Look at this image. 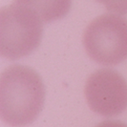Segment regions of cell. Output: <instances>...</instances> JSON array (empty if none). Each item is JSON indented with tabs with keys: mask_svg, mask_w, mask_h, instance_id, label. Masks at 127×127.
<instances>
[{
	"mask_svg": "<svg viewBox=\"0 0 127 127\" xmlns=\"http://www.w3.org/2000/svg\"><path fill=\"white\" fill-rule=\"evenodd\" d=\"M45 86L37 72L12 65L0 77V115L13 127H23L36 120L45 100Z\"/></svg>",
	"mask_w": 127,
	"mask_h": 127,
	"instance_id": "cell-1",
	"label": "cell"
},
{
	"mask_svg": "<svg viewBox=\"0 0 127 127\" xmlns=\"http://www.w3.org/2000/svg\"><path fill=\"white\" fill-rule=\"evenodd\" d=\"M93 112L102 117H116L127 109V81L112 69H99L87 78L84 89Z\"/></svg>",
	"mask_w": 127,
	"mask_h": 127,
	"instance_id": "cell-4",
	"label": "cell"
},
{
	"mask_svg": "<svg viewBox=\"0 0 127 127\" xmlns=\"http://www.w3.org/2000/svg\"><path fill=\"white\" fill-rule=\"evenodd\" d=\"M73 0H13V4L26 7L45 23L63 18L70 12Z\"/></svg>",
	"mask_w": 127,
	"mask_h": 127,
	"instance_id": "cell-5",
	"label": "cell"
},
{
	"mask_svg": "<svg viewBox=\"0 0 127 127\" xmlns=\"http://www.w3.org/2000/svg\"><path fill=\"white\" fill-rule=\"evenodd\" d=\"M96 127H127V124L118 121H105L100 122Z\"/></svg>",
	"mask_w": 127,
	"mask_h": 127,
	"instance_id": "cell-7",
	"label": "cell"
},
{
	"mask_svg": "<svg viewBox=\"0 0 127 127\" xmlns=\"http://www.w3.org/2000/svg\"><path fill=\"white\" fill-rule=\"evenodd\" d=\"M42 20L23 6L12 4L0 11V53L15 60L29 56L40 45L43 34Z\"/></svg>",
	"mask_w": 127,
	"mask_h": 127,
	"instance_id": "cell-2",
	"label": "cell"
},
{
	"mask_svg": "<svg viewBox=\"0 0 127 127\" xmlns=\"http://www.w3.org/2000/svg\"><path fill=\"white\" fill-rule=\"evenodd\" d=\"M107 9V11L119 14L127 13V0H96Z\"/></svg>",
	"mask_w": 127,
	"mask_h": 127,
	"instance_id": "cell-6",
	"label": "cell"
},
{
	"mask_svg": "<svg viewBox=\"0 0 127 127\" xmlns=\"http://www.w3.org/2000/svg\"><path fill=\"white\" fill-rule=\"evenodd\" d=\"M83 46L94 61L114 66L127 59V18L115 13L95 17L83 33Z\"/></svg>",
	"mask_w": 127,
	"mask_h": 127,
	"instance_id": "cell-3",
	"label": "cell"
}]
</instances>
